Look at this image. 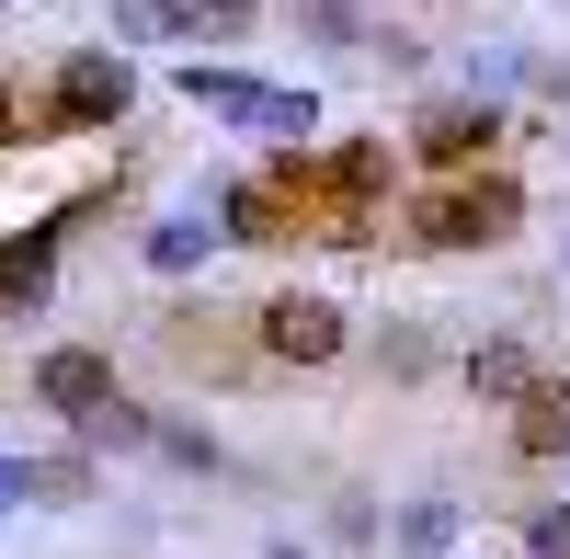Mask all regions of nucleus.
I'll return each instance as SVG.
<instances>
[{"instance_id": "obj_1", "label": "nucleus", "mask_w": 570, "mask_h": 559, "mask_svg": "<svg viewBox=\"0 0 570 559\" xmlns=\"http://www.w3.org/2000/svg\"><path fill=\"white\" fill-rule=\"evenodd\" d=\"M183 104L217 115V126L285 137V149H308V126H320V91H285V80H252V69H217V58H183Z\"/></svg>"}, {"instance_id": "obj_2", "label": "nucleus", "mask_w": 570, "mask_h": 559, "mask_svg": "<svg viewBox=\"0 0 570 559\" xmlns=\"http://www.w3.org/2000/svg\"><path fill=\"white\" fill-rule=\"evenodd\" d=\"M126 115H137V69L115 58V46H69L58 80H46V126L35 137H104Z\"/></svg>"}, {"instance_id": "obj_3", "label": "nucleus", "mask_w": 570, "mask_h": 559, "mask_svg": "<svg viewBox=\"0 0 570 559\" xmlns=\"http://www.w3.org/2000/svg\"><path fill=\"white\" fill-rule=\"evenodd\" d=\"M525 228V183L513 171H456L434 206H422V252H502Z\"/></svg>"}, {"instance_id": "obj_4", "label": "nucleus", "mask_w": 570, "mask_h": 559, "mask_svg": "<svg viewBox=\"0 0 570 559\" xmlns=\"http://www.w3.org/2000/svg\"><path fill=\"white\" fill-rule=\"evenodd\" d=\"M354 332H343V297H320V286H285V297H263V354L274 365H331Z\"/></svg>"}, {"instance_id": "obj_5", "label": "nucleus", "mask_w": 570, "mask_h": 559, "mask_svg": "<svg viewBox=\"0 0 570 559\" xmlns=\"http://www.w3.org/2000/svg\"><path fill=\"white\" fill-rule=\"evenodd\" d=\"M35 400L58 411V423L80 434L91 411H115L126 389H115V354H91V343H58V354H35Z\"/></svg>"}, {"instance_id": "obj_6", "label": "nucleus", "mask_w": 570, "mask_h": 559, "mask_svg": "<svg viewBox=\"0 0 570 559\" xmlns=\"http://www.w3.org/2000/svg\"><path fill=\"white\" fill-rule=\"evenodd\" d=\"M491 137H502V115H491V91H445V104H422V126H411V149L434 160V171H468V160H491Z\"/></svg>"}, {"instance_id": "obj_7", "label": "nucleus", "mask_w": 570, "mask_h": 559, "mask_svg": "<svg viewBox=\"0 0 570 559\" xmlns=\"http://www.w3.org/2000/svg\"><path fill=\"white\" fill-rule=\"evenodd\" d=\"M58 241H69V217H35L23 241H0V308L35 320L46 297H58Z\"/></svg>"}, {"instance_id": "obj_8", "label": "nucleus", "mask_w": 570, "mask_h": 559, "mask_svg": "<svg viewBox=\"0 0 570 559\" xmlns=\"http://www.w3.org/2000/svg\"><path fill=\"white\" fill-rule=\"evenodd\" d=\"M548 377H537V354L513 343V332H491V343H468V400H537Z\"/></svg>"}, {"instance_id": "obj_9", "label": "nucleus", "mask_w": 570, "mask_h": 559, "mask_svg": "<svg viewBox=\"0 0 570 559\" xmlns=\"http://www.w3.org/2000/svg\"><path fill=\"white\" fill-rule=\"evenodd\" d=\"M376 183H389V149H376V137H343V149L320 160V195L354 206V217H376Z\"/></svg>"}, {"instance_id": "obj_10", "label": "nucleus", "mask_w": 570, "mask_h": 559, "mask_svg": "<svg viewBox=\"0 0 570 559\" xmlns=\"http://www.w3.org/2000/svg\"><path fill=\"white\" fill-rule=\"evenodd\" d=\"M297 228V206L274 195V183H228V217H217V241H285Z\"/></svg>"}, {"instance_id": "obj_11", "label": "nucleus", "mask_w": 570, "mask_h": 559, "mask_svg": "<svg viewBox=\"0 0 570 559\" xmlns=\"http://www.w3.org/2000/svg\"><path fill=\"white\" fill-rule=\"evenodd\" d=\"M23 502H46V514H69V502H91V457H23Z\"/></svg>"}, {"instance_id": "obj_12", "label": "nucleus", "mask_w": 570, "mask_h": 559, "mask_svg": "<svg viewBox=\"0 0 570 559\" xmlns=\"http://www.w3.org/2000/svg\"><path fill=\"white\" fill-rule=\"evenodd\" d=\"M206 252H217V228H206V217H160V228H149V274H195Z\"/></svg>"}, {"instance_id": "obj_13", "label": "nucleus", "mask_w": 570, "mask_h": 559, "mask_svg": "<svg viewBox=\"0 0 570 559\" xmlns=\"http://www.w3.org/2000/svg\"><path fill=\"white\" fill-rule=\"evenodd\" d=\"M570 445V411L537 389V400H513V457H559Z\"/></svg>"}, {"instance_id": "obj_14", "label": "nucleus", "mask_w": 570, "mask_h": 559, "mask_svg": "<svg viewBox=\"0 0 570 559\" xmlns=\"http://www.w3.org/2000/svg\"><path fill=\"white\" fill-rule=\"evenodd\" d=\"M456 526H468L456 502H411V514H400V548H411V559H445V548H456Z\"/></svg>"}, {"instance_id": "obj_15", "label": "nucleus", "mask_w": 570, "mask_h": 559, "mask_svg": "<svg viewBox=\"0 0 570 559\" xmlns=\"http://www.w3.org/2000/svg\"><path fill=\"white\" fill-rule=\"evenodd\" d=\"M160 423H149V411H137V400H115V411H91V423H80V457L91 445H149Z\"/></svg>"}, {"instance_id": "obj_16", "label": "nucleus", "mask_w": 570, "mask_h": 559, "mask_svg": "<svg viewBox=\"0 0 570 559\" xmlns=\"http://www.w3.org/2000/svg\"><path fill=\"white\" fill-rule=\"evenodd\" d=\"M183 23H195V35H252L263 0H183Z\"/></svg>"}, {"instance_id": "obj_17", "label": "nucleus", "mask_w": 570, "mask_h": 559, "mask_svg": "<svg viewBox=\"0 0 570 559\" xmlns=\"http://www.w3.org/2000/svg\"><path fill=\"white\" fill-rule=\"evenodd\" d=\"M115 35H195L183 0H115Z\"/></svg>"}, {"instance_id": "obj_18", "label": "nucleus", "mask_w": 570, "mask_h": 559, "mask_svg": "<svg viewBox=\"0 0 570 559\" xmlns=\"http://www.w3.org/2000/svg\"><path fill=\"white\" fill-rule=\"evenodd\" d=\"M297 23H308L320 46H365V23H354V0H297Z\"/></svg>"}, {"instance_id": "obj_19", "label": "nucleus", "mask_w": 570, "mask_h": 559, "mask_svg": "<svg viewBox=\"0 0 570 559\" xmlns=\"http://www.w3.org/2000/svg\"><path fill=\"white\" fill-rule=\"evenodd\" d=\"M149 445H160V457H171V469H217V445H206V434H195V423H160V434H149Z\"/></svg>"}, {"instance_id": "obj_20", "label": "nucleus", "mask_w": 570, "mask_h": 559, "mask_svg": "<svg viewBox=\"0 0 570 559\" xmlns=\"http://www.w3.org/2000/svg\"><path fill=\"white\" fill-rule=\"evenodd\" d=\"M376 365H389V377H422V365H434V343H422V332H411V320H400V332H389V343H376Z\"/></svg>"}, {"instance_id": "obj_21", "label": "nucleus", "mask_w": 570, "mask_h": 559, "mask_svg": "<svg viewBox=\"0 0 570 559\" xmlns=\"http://www.w3.org/2000/svg\"><path fill=\"white\" fill-rule=\"evenodd\" d=\"M12 502H23V457H0V514H12Z\"/></svg>"}, {"instance_id": "obj_22", "label": "nucleus", "mask_w": 570, "mask_h": 559, "mask_svg": "<svg viewBox=\"0 0 570 559\" xmlns=\"http://www.w3.org/2000/svg\"><path fill=\"white\" fill-rule=\"evenodd\" d=\"M12 137H23V104H12V80H0V149H12Z\"/></svg>"}, {"instance_id": "obj_23", "label": "nucleus", "mask_w": 570, "mask_h": 559, "mask_svg": "<svg viewBox=\"0 0 570 559\" xmlns=\"http://www.w3.org/2000/svg\"><path fill=\"white\" fill-rule=\"evenodd\" d=\"M548 400H559V411H570V365H559V389H548Z\"/></svg>"}, {"instance_id": "obj_24", "label": "nucleus", "mask_w": 570, "mask_h": 559, "mask_svg": "<svg viewBox=\"0 0 570 559\" xmlns=\"http://www.w3.org/2000/svg\"><path fill=\"white\" fill-rule=\"evenodd\" d=\"M274 559H308V548H274Z\"/></svg>"}, {"instance_id": "obj_25", "label": "nucleus", "mask_w": 570, "mask_h": 559, "mask_svg": "<svg viewBox=\"0 0 570 559\" xmlns=\"http://www.w3.org/2000/svg\"><path fill=\"white\" fill-rule=\"evenodd\" d=\"M559 149H570V126H559Z\"/></svg>"}]
</instances>
